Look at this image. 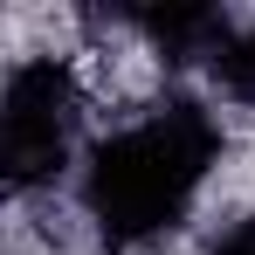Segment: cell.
I'll list each match as a JSON object with an SVG mask.
<instances>
[{"instance_id": "cell-3", "label": "cell", "mask_w": 255, "mask_h": 255, "mask_svg": "<svg viewBox=\"0 0 255 255\" xmlns=\"http://www.w3.org/2000/svg\"><path fill=\"white\" fill-rule=\"evenodd\" d=\"M200 255H255V207L228 214V221H214L207 242H200Z\"/></svg>"}, {"instance_id": "cell-2", "label": "cell", "mask_w": 255, "mask_h": 255, "mask_svg": "<svg viewBox=\"0 0 255 255\" xmlns=\"http://www.w3.org/2000/svg\"><path fill=\"white\" fill-rule=\"evenodd\" d=\"M97 76H90L83 48H21L7 55L0 76V172H7V200L35 207L76 186L90 138L104 125L97 111Z\"/></svg>"}, {"instance_id": "cell-1", "label": "cell", "mask_w": 255, "mask_h": 255, "mask_svg": "<svg viewBox=\"0 0 255 255\" xmlns=\"http://www.w3.org/2000/svg\"><path fill=\"white\" fill-rule=\"evenodd\" d=\"M228 131L221 104L200 90H166L145 97L118 118H104L90 138L69 207L90 228V242L111 255H159L166 235H179L207 179L221 172Z\"/></svg>"}]
</instances>
